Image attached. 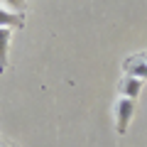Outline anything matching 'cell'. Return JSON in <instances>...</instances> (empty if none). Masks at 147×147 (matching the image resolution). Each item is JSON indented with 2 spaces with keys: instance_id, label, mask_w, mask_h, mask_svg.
Listing matches in <instances>:
<instances>
[{
  "instance_id": "obj_1",
  "label": "cell",
  "mask_w": 147,
  "mask_h": 147,
  "mask_svg": "<svg viewBox=\"0 0 147 147\" xmlns=\"http://www.w3.org/2000/svg\"><path fill=\"white\" fill-rule=\"evenodd\" d=\"M132 113H135V100L123 96V98L115 103V127H118V135H125L127 132V123L132 120Z\"/></svg>"
},
{
  "instance_id": "obj_2",
  "label": "cell",
  "mask_w": 147,
  "mask_h": 147,
  "mask_svg": "<svg viewBox=\"0 0 147 147\" xmlns=\"http://www.w3.org/2000/svg\"><path fill=\"white\" fill-rule=\"evenodd\" d=\"M123 71H125L127 76H137V79L145 81L147 79V61H145V57H142V54H135V57L125 59V61H123Z\"/></svg>"
},
{
  "instance_id": "obj_3",
  "label": "cell",
  "mask_w": 147,
  "mask_h": 147,
  "mask_svg": "<svg viewBox=\"0 0 147 147\" xmlns=\"http://www.w3.org/2000/svg\"><path fill=\"white\" fill-rule=\"evenodd\" d=\"M140 91H142V79H137V76H127V74H125V79L120 81V93L125 96V98L135 100L137 96H140Z\"/></svg>"
},
{
  "instance_id": "obj_4",
  "label": "cell",
  "mask_w": 147,
  "mask_h": 147,
  "mask_svg": "<svg viewBox=\"0 0 147 147\" xmlns=\"http://www.w3.org/2000/svg\"><path fill=\"white\" fill-rule=\"evenodd\" d=\"M10 39H12V30L10 27H0V71L7 64V49H10Z\"/></svg>"
},
{
  "instance_id": "obj_5",
  "label": "cell",
  "mask_w": 147,
  "mask_h": 147,
  "mask_svg": "<svg viewBox=\"0 0 147 147\" xmlns=\"http://www.w3.org/2000/svg\"><path fill=\"white\" fill-rule=\"evenodd\" d=\"M0 27H10V30L22 27V15L7 10V7H0Z\"/></svg>"
},
{
  "instance_id": "obj_6",
  "label": "cell",
  "mask_w": 147,
  "mask_h": 147,
  "mask_svg": "<svg viewBox=\"0 0 147 147\" xmlns=\"http://www.w3.org/2000/svg\"><path fill=\"white\" fill-rule=\"evenodd\" d=\"M3 3H7L12 10H25V0H3Z\"/></svg>"
},
{
  "instance_id": "obj_7",
  "label": "cell",
  "mask_w": 147,
  "mask_h": 147,
  "mask_svg": "<svg viewBox=\"0 0 147 147\" xmlns=\"http://www.w3.org/2000/svg\"><path fill=\"white\" fill-rule=\"evenodd\" d=\"M142 57H145V61H147V54H142Z\"/></svg>"
}]
</instances>
